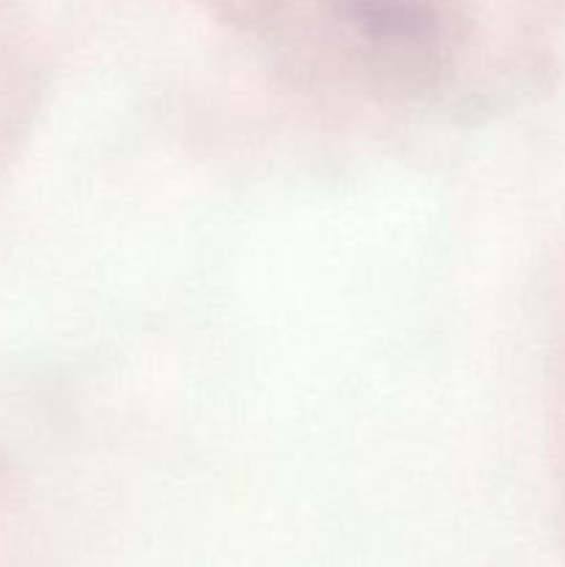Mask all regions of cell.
Returning a JSON list of instances; mask_svg holds the SVG:
<instances>
[{
  "label": "cell",
  "instance_id": "obj_1",
  "mask_svg": "<svg viewBox=\"0 0 565 567\" xmlns=\"http://www.w3.org/2000/svg\"><path fill=\"white\" fill-rule=\"evenodd\" d=\"M336 55L371 94L421 100L452 83L463 33L449 0H319Z\"/></svg>",
  "mask_w": 565,
  "mask_h": 567
}]
</instances>
